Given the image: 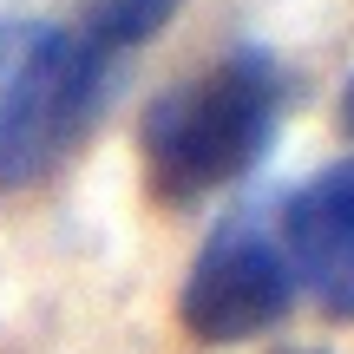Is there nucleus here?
<instances>
[{
    "label": "nucleus",
    "instance_id": "obj_2",
    "mask_svg": "<svg viewBox=\"0 0 354 354\" xmlns=\"http://www.w3.org/2000/svg\"><path fill=\"white\" fill-rule=\"evenodd\" d=\"M112 99V53L79 39L73 26L20 33L0 73V197L53 184L99 131Z\"/></svg>",
    "mask_w": 354,
    "mask_h": 354
},
{
    "label": "nucleus",
    "instance_id": "obj_6",
    "mask_svg": "<svg viewBox=\"0 0 354 354\" xmlns=\"http://www.w3.org/2000/svg\"><path fill=\"white\" fill-rule=\"evenodd\" d=\"M335 125H342V131H348V138H354V79H348V86H342V99H335Z\"/></svg>",
    "mask_w": 354,
    "mask_h": 354
},
{
    "label": "nucleus",
    "instance_id": "obj_5",
    "mask_svg": "<svg viewBox=\"0 0 354 354\" xmlns=\"http://www.w3.org/2000/svg\"><path fill=\"white\" fill-rule=\"evenodd\" d=\"M177 7H184V0H79L73 33L92 39L99 53H112V59H118V53L158 39V33L177 20Z\"/></svg>",
    "mask_w": 354,
    "mask_h": 354
},
{
    "label": "nucleus",
    "instance_id": "obj_7",
    "mask_svg": "<svg viewBox=\"0 0 354 354\" xmlns=\"http://www.w3.org/2000/svg\"><path fill=\"white\" fill-rule=\"evenodd\" d=\"M13 46H20V33H7V26H0V73H7V59H13Z\"/></svg>",
    "mask_w": 354,
    "mask_h": 354
},
{
    "label": "nucleus",
    "instance_id": "obj_1",
    "mask_svg": "<svg viewBox=\"0 0 354 354\" xmlns=\"http://www.w3.org/2000/svg\"><path fill=\"white\" fill-rule=\"evenodd\" d=\"M282 131V66L263 46H230L223 59L197 66L165 86L138 118L145 190L165 210H190L243 184Z\"/></svg>",
    "mask_w": 354,
    "mask_h": 354
},
{
    "label": "nucleus",
    "instance_id": "obj_3",
    "mask_svg": "<svg viewBox=\"0 0 354 354\" xmlns=\"http://www.w3.org/2000/svg\"><path fill=\"white\" fill-rule=\"evenodd\" d=\"M289 308H295L289 256H282L276 230L256 216H223L177 276V328L203 348H243L269 335Z\"/></svg>",
    "mask_w": 354,
    "mask_h": 354
},
{
    "label": "nucleus",
    "instance_id": "obj_4",
    "mask_svg": "<svg viewBox=\"0 0 354 354\" xmlns=\"http://www.w3.org/2000/svg\"><path fill=\"white\" fill-rule=\"evenodd\" d=\"M276 243L289 256L295 295L322 315H354V158H335L276 203Z\"/></svg>",
    "mask_w": 354,
    "mask_h": 354
}]
</instances>
